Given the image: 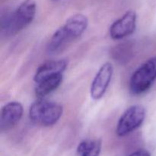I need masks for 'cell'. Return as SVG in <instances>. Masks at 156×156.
<instances>
[{"mask_svg": "<svg viewBox=\"0 0 156 156\" xmlns=\"http://www.w3.org/2000/svg\"><path fill=\"white\" fill-rule=\"evenodd\" d=\"M88 25V18L82 14H76L69 18L50 38L47 46L48 53L56 54L63 50L85 31Z\"/></svg>", "mask_w": 156, "mask_h": 156, "instance_id": "1", "label": "cell"}, {"mask_svg": "<svg viewBox=\"0 0 156 156\" xmlns=\"http://www.w3.org/2000/svg\"><path fill=\"white\" fill-rule=\"evenodd\" d=\"M36 12L37 5L34 0H24L13 13L6 17L5 23H2V29L9 34H16L34 21Z\"/></svg>", "mask_w": 156, "mask_h": 156, "instance_id": "2", "label": "cell"}, {"mask_svg": "<svg viewBox=\"0 0 156 156\" xmlns=\"http://www.w3.org/2000/svg\"><path fill=\"white\" fill-rule=\"evenodd\" d=\"M63 108L59 104L39 98L29 109V117L33 123L44 126L56 124L62 117Z\"/></svg>", "mask_w": 156, "mask_h": 156, "instance_id": "3", "label": "cell"}, {"mask_svg": "<svg viewBox=\"0 0 156 156\" xmlns=\"http://www.w3.org/2000/svg\"><path fill=\"white\" fill-rule=\"evenodd\" d=\"M156 80V56L142 64L133 73L129 80V91L139 95L147 91Z\"/></svg>", "mask_w": 156, "mask_h": 156, "instance_id": "4", "label": "cell"}, {"mask_svg": "<svg viewBox=\"0 0 156 156\" xmlns=\"http://www.w3.org/2000/svg\"><path fill=\"white\" fill-rule=\"evenodd\" d=\"M146 118V110L139 105H133L124 111L117 123L116 133L119 136H125L138 129Z\"/></svg>", "mask_w": 156, "mask_h": 156, "instance_id": "5", "label": "cell"}, {"mask_svg": "<svg viewBox=\"0 0 156 156\" xmlns=\"http://www.w3.org/2000/svg\"><path fill=\"white\" fill-rule=\"evenodd\" d=\"M114 74V67L111 62L104 63L96 73L90 88V95L94 100H99L105 95Z\"/></svg>", "mask_w": 156, "mask_h": 156, "instance_id": "6", "label": "cell"}, {"mask_svg": "<svg viewBox=\"0 0 156 156\" xmlns=\"http://www.w3.org/2000/svg\"><path fill=\"white\" fill-rule=\"evenodd\" d=\"M137 15L134 11H127L110 27V36L114 40H121L134 33Z\"/></svg>", "mask_w": 156, "mask_h": 156, "instance_id": "7", "label": "cell"}, {"mask_svg": "<svg viewBox=\"0 0 156 156\" xmlns=\"http://www.w3.org/2000/svg\"><path fill=\"white\" fill-rule=\"evenodd\" d=\"M23 112V106L20 102L11 101L5 105L1 109V130L7 131L14 127L21 120Z\"/></svg>", "mask_w": 156, "mask_h": 156, "instance_id": "8", "label": "cell"}, {"mask_svg": "<svg viewBox=\"0 0 156 156\" xmlns=\"http://www.w3.org/2000/svg\"><path fill=\"white\" fill-rule=\"evenodd\" d=\"M66 68L67 62L64 59L47 61L37 69L34 76V81L35 83H37L48 77L62 74Z\"/></svg>", "mask_w": 156, "mask_h": 156, "instance_id": "9", "label": "cell"}, {"mask_svg": "<svg viewBox=\"0 0 156 156\" xmlns=\"http://www.w3.org/2000/svg\"><path fill=\"white\" fill-rule=\"evenodd\" d=\"M62 81V74L48 77L36 83L35 94L38 98H43L56 89L61 85Z\"/></svg>", "mask_w": 156, "mask_h": 156, "instance_id": "10", "label": "cell"}, {"mask_svg": "<svg viewBox=\"0 0 156 156\" xmlns=\"http://www.w3.org/2000/svg\"><path fill=\"white\" fill-rule=\"evenodd\" d=\"M101 151L100 140H87L81 142L77 148L79 156H99Z\"/></svg>", "mask_w": 156, "mask_h": 156, "instance_id": "11", "label": "cell"}, {"mask_svg": "<svg viewBox=\"0 0 156 156\" xmlns=\"http://www.w3.org/2000/svg\"><path fill=\"white\" fill-rule=\"evenodd\" d=\"M131 53L132 51H131L130 45L129 44H120L117 47H115V49L113 51V55L115 60L117 59L122 62L129 59V55L131 54Z\"/></svg>", "mask_w": 156, "mask_h": 156, "instance_id": "12", "label": "cell"}, {"mask_svg": "<svg viewBox=\"0 0 156 156\" xmlns=\"http://www.w3.org/2000/svg\"><path fill=\"white\" fill-rule=\"evenodd\" d=\"M129 156H151L150 152L145 149H140L131 153Z\"/></svg>", "mask_w": 156, "mask_h": 156, "instance_id": "13", "label": "cell"}, {"mask_svg": "<svg viewBox=\"0 0 156 156\" xmlns=\"http://www.w3.org/2000/svg\"><path fill=\"white\" fill-rule=\"evenodd\" d=\"M51 1H53V2H57V1H59V0H51Z\"/></svg>", "mask_w": 156, "mask_h": 156, "instance_id": "14", "label": "cell"}]
</instances>
